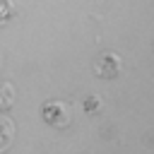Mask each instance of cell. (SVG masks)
Here are the masks:
<instances>
[{
    "instance_id": "1",
    "label": "cell",
    "mask_w": 154,
    "mask_h": 154,
    "mask_svg": "<svg viewBox=\"0 0 154 154\" xmlns=\"http://www.w3.org/2000/svg\"><path fill=\"white\" fill-rule=\"evenodd\" d=\"M12 132H14V130H12V123H10L5 116H0V152L12 142Z\"/></svg>"
},
{
    "instance_id": "2",
    "label": "cell",
    "mask_w": 154,
    "mask_h": 154,
    "mask_svg": "<svg viewBox=\"0 0 154 154\" xmlns=\"http://www.w3.org/2000/svg\"><path fill=\"white\" fill-rule=\"evenodd\" d=\"M12 12H14V5H12V0H0V22H2V19H7Z\"/></svg>"
}]
</instances>
